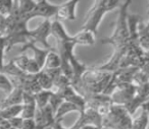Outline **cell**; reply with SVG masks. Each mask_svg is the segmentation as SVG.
I'll return each mask as SVG.
<instances>
[{"label":"cell","instance_id":"16","mask_svg":"<svg viewBox=\"0 0 149 129\" xmlns=\"http://www.w3.org/2000/svg\"><path fill=\"white\" fill-rule=\"evenodd\" d=\"M96 35L89 31L81 30L77 35L72 36L76 45H85V46H93L95 44Z\"/></svg>","mask_w":149,"mask_h":129},{"label":"cell","instance_id":"29","mask_svg":"<svg viewBox=\"0 0 149 129\" xmlns=\"http://www.w3.org/2000/svg\"><path fill=\"white\" fill-rule=\"evenodd\" d=\"M8 121V124L11 128H15V129H22L23 127V124H24V119L22 118L21 116H17V117H15V118H11L9 119Z\"/></svg>","mask_w":149,"mask_h":129},{"label":"cell","instance_id":"5","mask_svg":"<svg viewBox=\"0 0 149 129\" xmlns=\"http://www.w3.org/2000/svg\"><path fill=\"white\" fill-rule=\"evenodd\" d=\"M138 70L139 68L137 67H129L112 72L110 80L106 88L104 90L103 94L106 95V96H110L114 88H118V86L133 83V78H134L135 74Z\"/></svg>","mask_w":149,"mask_h":129},{"label":"cell","instance_id":"1","mask_svg":"<svg viewBox=\"0 0 149 129\" xmlns=\"http://www.w3.org/2000/svg\"><path fill=\"white\" fill-rule=\"evenodd\" d=\"M111 77V73L98 70L96 67L87 68L81 76L79 83L72 86L84 99L93 95L103 94Z\"/></svg>","mask_w":149,"mask_h":129},{"label":"cell","instance_id":"31","mask_svg":"<svg viewBox=\"0 0 149 129\" xmlns=\"http://www.w3.org/2000/svg\"><path fill=\"white\" fill-rule=\"evenodd\" d=\"M49 129H65V128L61 125V122H55Z\"/></svg>","mask_w":149,"mask_h":129},{"label":"cell","instance_id":"6","mask_svg":"<svg viewBox=\"0 0 149 129\" xmlns=\"http://www.w3.org/2000/svg\"><path fill=\"white\" fill-rule=\"evenodd\" d=\"M86 108H89L97 112L101 117L107 114L109 109L113 105L111 99L109 96H106L104 94L93 95L85 99Z\"/></svg>","mask_w":149,"mask_h":129},{"label":"cell","instance_id":"33","mask_svg":"<svg viewBox=\"0 0 149 129\" xmlns=\"http://www.w3.org/2000/svg\"><path fill=\"white\" fill-rule=\"evenodd\" d=\"M80 129H100V128H98V127H96V126H92V125H89V126L82 127V128H80Z\"/></svg>","mask_w":149,"mask_h":129},{"label":"cell","instance_id":"35","mask_svg":"<svg viewBox=\"0 0 149 129\" xmlns=\"http://www.w3.org/2000/svg\"><path fill=\"white\" fill-rule=\"evenodd\" d=\"M101 129H111V128H105V127H102Z\"/></svg>","mask_w":149,"mask_h":129},{"label":"cell","instance_id":"3","mask_svg":"<svg viewBox=\"0 0 149 129\" xmlns=\"http://www.w3.org/2000/svg\"><path fill=\"white\" fill-rule=\"evenodd\" d=\"M120 4V1L118 0H98L95 1L92 5L91 9L88 11L84 23L82 26L81 30L89 31L93 33L94 35L97 34V29L101 19L106 14V12L113 10Z\"/></svg>","mask_w":149,"mask_h":129},{"label":"cell","instance_id":"36","mask_svg":"<svg viewBox=\"0 0 149 129\" xmlns=\"http://www.w3.org/2000/svg\"><path fill=\"white\" fill-rule=\"evenodd\" d=\"M7 129H15V128H11V127H9V128H7Z\"/></svg>","mask_w":149,"mask_h":129},{"label":"cell","instance_id":"24","mask_svg":"<svg viewBox=\"0 0 149 129\" xmlns=\"http://www.w3.org/2000/svg\"><path fill=\"white\" fill-rule=\"evenodd\" d=\"M13 90V86L11 83L8 76L5 75L4 73L0 72V90L5 92V95H8Z\"/></svg>","mask_w":149,"mask_h":129},{"label":"cell","instance_id":"32","mask_svg":"<svg viewBox=\"0 0 149 129\" xmlns=\"http://www.w3.org/2000/svg\"><path fill=\"white\" fill-rule=\"evenodd\" d=\"M142 109H143V110H145V111H146V112L149 114V102L145 103V104L142 106Z\"/></svg>","mask_w":149,"mask_h":129},{"label":"cell","instance_id":"12","mask_svg":"<svg viewBox=\"0 0 149 129\" xmlns=\"http://www.w3.org/2000/svg\"><path fill=\"white\" fill-rule=\"evenodd\" d=\"M79 3L78 0H70L61 5H58L57 12L55 15V21H74L77 19L76 17V7Z\"/></svg>","mask_w":149,"mask_h":129},{"label":"cell","instance_id":"15","mask_svg":"<svg viewBox=\"0 0 149 129\" xmlns=\"http://www.w3.org/2000/svg\"><path fill=\"white\" fill-rule=\"evenodd\" d=\"M23 90L19 88H13L11 92L6 95L2 102L0 103V109L6 108V107L15 106V105L23 104Z\"/></svg>","mask_w":149,"mask_h":129},{"label":"cell","instance_id":"17","mask_svg":"<svg viewBox=\"0 0 149 129\" xmlns=\"http://www.w3.org/2000/svg\"><path fill=\"white\" fill-rule=\"evenodd\" d=\"M60 66H61V60H60L57 51L55 49L50 50L47 57H46L43 70L58 69V68H60Z\"/></svg>","mask_w":149,"mask_h":129},{"label":"cell","instance_id":"28","mask_svg":"<svg viewBox=\"0 0 149 129\" xmlns=\"http://www.w3.org/2000/svg\"><path fill=\"white\" fill-rule=\"evenodd\" d=\"M6 52V38L0 35V72H2L4 66V54Z\"/></svg>","mask_w":149,"mask_h":129},{"label":"cell","instance_id":"30","mask_svg":"<svg viewBox=\"0 0 149 129\" xmlns=\"http://www.w3.org/2000/svg\"><path fill=\"white\" fill-rule=\"evenodd\" d=\"M22 129H35V122H34V119L24 120V124H23Z\"/></svg>","mask_w":149,"mask_h":129},{"label":"cell","instance_id":"25","mask_svg":"<svg viewBox=\"0 0 149 129\" xmlns=\"http://www.w3.org/2000/svg\"><path fill=\"white\" fill-rule=\"evenodd\" d=\"M29 61H30V57L27 55H24V54L13 59V62L15 63V65L17 66L19 70H22V71H24V72H26V70H27Z\"/></svg>","mask_w":149,"mask_h":129},{"label":"cell","instance_id":"4","mask_svg":"<svg viewBox=\"0 0 149 129\" xmlns=\"http://www.w3.org/2000/svg\"><path fill=\"white\" fill-rule=\"evenodd\" d=\"M133 118L124 106L112 105L102 117V127L111 129H132Z\"/></svg>","mask_w":149,"mask_h":129},{"label":"cell","instance_id":"13","mask_svg":"<svg viewBox=\"0 0 149 129\" xmlns=\"http://www.w3.org/2000/svg\"><path fill=\"white\" fill-rule=\"evenodd\" d=\"M23 110L21 113V117L24 120L34 119L37 110V105L33 95L23 92Z\"/></svg>","mask_w":149,"mask_h":129},{"label":"cell","instance_id":"23","mask_svg":"<svg viewBox=\"0 0 149 129\" xmlns=\"http://www.w3.org/2000/svg\"><path fill=\"white\" fill-rule=\"evenodd\" d=\"M17 10L19 11L22 15H29L33 11V9L36 6V1L32 0H22V1H17Z\"/></svg>","mask_w":149,"mask_h":129},{"label":"cell","instance_id":"21","mask_svg":"<svg viewBox=\"0 0 149 129\" xmlns=\"http://www.w3.org/2000/svg\"><path fill=\"white\" fill-rule=\"evenodd\" d=\"M149 124V114L145 110H142L141 114L137 118L133 119L132 129H147Z\"/></svg>","mask_w":149,"mask_h":129},{"label":"cell","instance_id":"20","mask_svg":"<svg viewBox=\"0 0 149 129\" xmlns=\"http://www.w3.org/2000/svg\"><path fill=\"white\" fill-rule=\"evenodd\" d=\"M37 79L42 90H52V88H53V80L51 79V77L44 70L40 71L37 74Z\"/></svg>","mask_w":149,"mask_h":129},{"label":"cell","instance_id":"19","mask_svg":"<svg viewBox=\"0 0 149 129\" xmlns=\"http://www.w3.org/2000/svg\"><path fill=\"white\" fill-rule=\"evenodd\" d=\"M23 105H15V106L6 107V108L0 109V116L5 120H9L15 117L21 116Z\"/></svg>","mask_w":149,"mask_h":129},{"label":"cell","instance_id":"10","mask_svg":"<svg viewBox=\"0 0 149 129\" xmlns=\"http://www.w3.org/2000/svg\"><path fill=\"white\" fill-rule=\"evenodd\" d=\"M35 129H49L55 123L54 113L48 105L43 109H37L34 117Z\"/></svg>","mask_w":149,"mask_h":129},{"label":"cell","instance_id":"22","mask_svg":"<svg viewBox=\"0 0 149 129\" xmlns=\"http://www.w3.org/2000/svg\"><path fill=\"white\" fill-rule=\"evenodd\" d=\"M50 96H51V90H41L38 94L34 95L37 109H43L46 106H48L49 105Z\"/></svg>","mask_w":149,"mask_h":129},{"label":"cell","instance_id":"8","mask_svg":"<svg viewBox=\"0 0 149 129\" xmlns=\"http://www.w3.org/2000/svg\"><path fill=\"white\" fill-rule=\"evenodd\" d=\"M136 88L137 86L133 83L120 86L114 88L109 97L113 105L126 106L133 100L135 94H136Z\"/></svg>","mask_w":149,"mask_h":129},{"label":"cell","instance_id":"2","mask_svg":"<svg viewBox=\"0 0 149 129\" xmlns=\"http://www.w3.org/2000/svg\"><path fill=\"white\" fill-rule=\"evenodd\" d=\"M131 0H127L120 6L118 17L116 23L113 34L109 38H103L100 40V43L103 45H111L114 49L122 48L128 44L130 33L128 27V9L131 4Z\"/></svg>","mask_w":149,"mask_h":129},{"label":"cell","instance_id":"7","mask_svg":"<svg viewBox=\"0 0 149 129\" xmlns=\"http://www.w3.org/2000/svg\"><path fill=\"white\" fill-rule=\"evenodd\" d=\"M50 34H51V21L45 19L35 30L29 32V42L34 44L40 43L44 46V49L51 50L53 48H51L47 41V38Z\"/></svg>","mask_w":149,"mask_h":129},{"label":"cell","instance_id":"26","mask_svg":"<svg viewBox=\"0 0 149 129\" xmlns=\"http://www.w3.org/2000/svg\"><path fill=\"white\" fill-rule=\"evenodd\" d=\"M13 7H15V1H10V0L0 1V15H3V17L9 15Z\"/></svg>","mask_w":149,"mask_h":129},{"label":"cell","instance_id":"18","mask_svg":"<svg viewBox=\"0 0 149 129\" xmlns=\"http://www.w3.org/2000/svg\"><path fill=\"white\" fill-rule=\"evenodd\" d=\"M74 111H78V112L80 113V109L78 108L76 105L64 101V102L58 107L57 111H56L55 114H54L55 122H61L62 118H63L66 114H68V113H70V112H74Z\"/></svg>","mask_w":149,"mask_h":129},{"label":"cell","instance_id":"9","mask_svg":"<svg viewBox=\"0 0 149 129\" xmlns=\"http://www.w3.org/2000/svg\"><path fill=\"white\" fill-rule=\"evenodd\" d=\"M96 126L98 128H102V117L95 112L94 110L89 108H85L81 113H80V117L77 120V122L74 123L70 129H80L82 127L85 126Z\"/></svg>","mask_w":149,"mask_h":129},{"label":"cell","instance_id":"27","mask_svg":"<svg viewBox=\"0 0 149 129\" xmlns=\"http://www.w3.org/2000/svg\"><path fill=\"white\" fill-rule=\"evenodd\" d=\"M147 82H149V76L144 71L139 69L135 74L134 78H133V84H135L136 86H143V84L147 83Z\"/></svg>","mask_w":149,"mask_h":129},{"label":"cell","instance_id":"14","mask_svg":"<svg viewBox=\"0 0 149 129\" xmlns=\"http://www.w3.org/2000/svg\"><path fill=\"white\" fill-rule=\"evenodd\" d=\"M63 98H64V101H65V102L72 103V104L76 105V106L80 109V113L86 108L85 99H84L82 96H80V95L74 90V88H72V86H68V88L64 90Z\"/></svg>","mask_w":149,"mask_h":129},{"label":"cell","instance_id":"34","mask_svg":"<svg viewBox=\"0 0 149 129\" xmlns=\"http://www.w3.org/2000/svg\"><path fill=\"white\" fill-rule=\"evenodd\" d=\"M149 15V7H148V10H147V17Z\"/></svg>","mask_w":149,"mask_h":129},{"label":"cell","instance_id":"11","mask_svg":"<svg viewBox=\"0 0 149 129\" xmlns=\"http://www.w3.org/2000/svg\"><path fill=\"white\" fill-rule=\"evenodd\" d=\"M57 9H58V5L50 4L46 0H40V1L36 2L35 8L28 15V17L30 19H32L34 17H44L45 19H50L51 21V17L56 15Z\"/></svg>","mask_w":149,"mask_h":129}]
</instances>
